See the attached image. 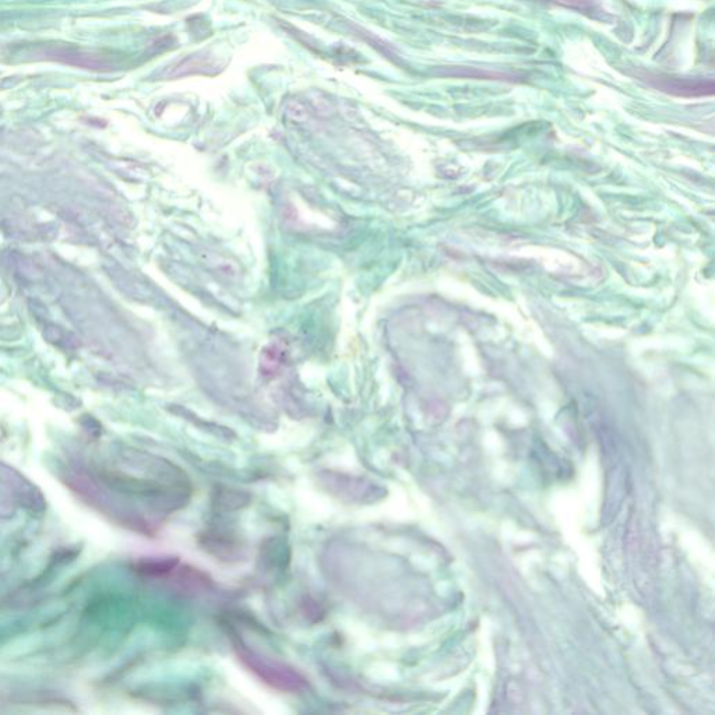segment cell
I'll return each instance as SVG.
<instances>
[{"mask_svg": "<svg viewBox=\"0 0 715 715\" xmlns=\"http://www.w3.org/2000/svg\"><path fill=\"white\" fill-rule=\"evenodd\" d=\"M179 565L178 558H150L137 563L136 570L144 576L161 577L174 572Z\"/></svg>", "mask_w": 715, "mask_h": 715, "instance_id": "cell-2", "label": "cell"}, {"mask_svg": "<svg viewBox=\"0 0 715 715\" xmlns=\"http://www.w3.org/2000/svg\"><path fill=\"white\" fill-rule=\"evenodd\" d=\"M206 547L209 551L216 552L218 558L234 559L237 558L241 547L237 541L230 540L227 535H206Z\"/></svg>", "mask_w": 715, "mask_h": 715, "instance_id": "cell-3", "label": "cell"}, {"mask_svg": "<svg viewBox=\"0 0 715 715\" xmlns=\"http://www.w3.org/2000/svg\"><path fill=\"white\" fill-rule=\"evenodd\" d=\"M235 647H237L239 658L243 664L271 688L287 693H297L305 689L304 676L299 675L294 668L263 657L262 654L256 653L252 648L246 646L243 641H239Z\"/></svg>", "mask_w": 715, "mask_h": 715, "instance_id": "cell-1", "label": "cell"}]
</instances>
